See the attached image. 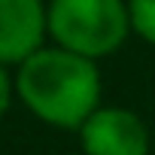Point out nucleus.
I'll return each mask as SVG.
<instances>
[{"mask_svg":"<svg viewBox=\"0 0 155 155\" xmlns=\"http://www.w3.org/2000/svg\"><path fill=\"white\" fill-rule=\"evenodd\" d=\"M15 91L40 122L79 131L101 107V70L91 58L43 46L18 64Z\"/></svg>","mask_w":155,"mask_h":155,"instance_id":"obj_1","label":"nucleus"},{"mask_svg":"<svg viewBox=\"0 0 155 155\" xmlns=\"http://www.w3.org/2000/svg\"><path fill=\"white\" fill-rule=\"evenodd\" d=\"M131 31L128 0H52L49 37L82 58H107L125 46Z\"/></svg>","mask_w":155,"mask_h":155,"instance_id":"obj_2","label":"nucleus"},{"mask_svg":"<svg viewBox=\"0 0 155 155\" xmlns=\"http://www.w3.org/2000/svg\"><path fill=\"white\" fill-rule=\"evenodd\" d=\"M85 155H146L149 128L128 107H97L79 128Z\"/></svg>","mask_w":155,"mask_h":155,"instance_id":"obj_3","label":"nucleus"},{"mask_svg":"<svg viewBox=\"0 0 155 155\" xmlns=\"http://www.w3.org/2000/svg\"><path fill=\"white\" fill-rule=\"evenodd\" d=\"M49 6L43 0H0V64H21L43 49Z\"/></svg>","mask_w":155,"mask_h":155,"instance_id":"obj_4","label":"nucleus"},{"mask_svg":"<svg viewBox=\"0 0 155 155\" xmlns=\"http://www.w3.org/2000/svg\"><path fill=\"white\" fill-rule=\"evenodd\" d=\"M131 12V31L143 37L149 46H155V0H128Z\"/></svg>","mask_w":155,"mask_h":155,"instance_id":"obj_5","label":"nucleus"},{"mask_svg":"<svg viewBox=\"0 0 155 155\" xmlns=\"http://www.w3.org/2000/svg\"><path fill=\"white\" fill-rule=\"evenodd\" d=\"M9 101H12V82H9L6 64H0V119L6 116V110H9Z\"/></svg>","mask_w":155,"mask_h":155,"instance_id":"obj_6","label":"nucleus"}]
</instances>
